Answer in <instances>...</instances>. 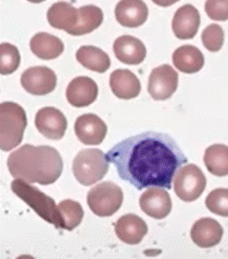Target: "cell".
<instances>
[{
	"mask_svg": "<svg viewBox=\"0 0 228 259\" xmlns=\"http://www.w3.org/2000/svg\"><path fill=\"white\" fill-rule=\"evenodd\" d=\"M106 156L115 165L120 179L139 191L149 187L171 190L176 171L188 162L170 136L154 131L123 140Z\"/></svg>",
	"mask_w": 228,
	"mask_h": 259,
	"instance_id": "obj_1",
	"label": "cell"
},
{
	"mask_svg": "<svg viewBox=\"0 0 228 259\" xmlns=\"http://www.w3.org/2000/svg\"><path fill=\"white\" fill-rule=\"evenodd\" d=\"M9 171L16 180L28 183L50 185L55 183L63 170L60 152L50 146L25 144L8 157Z\"/></svg>",
	"mask_w": 228,
	"mask_h": 259,
	"instance_id": "obj_2",
	"label": "cell"
},
{
	"mask_svg": "<svg viewBox=\"0 0 228 259\" xmlns=\"http://www.w3.org/2000/svg\"><path fill=\"white\" fill-rule=\"evenodd\" d=\"M27 126L24 109L15 102H2L0 105V148L10 152L20 145Z\"/></svg>",
	"mask_w": 228,
	"mask_h": 259,
	"instance_id": "obj_3",
	"label": "cell"
},
{
	"mask_svg": "<svg viewBox=\"0 0 228 259\" xmlns=\"http://www.w3.org/2000/svg\"><path fill=\"white\" fill-rule=\"evenodd\" d=\"M11 188L12 192L33 209L40 218L53 224L56 229H61V214L54 199L45 195L37 187L32 186L22 180L12 181Z\"/></svg>",
	"mask_w": 228,
	"mask_h": 259,
	"instance_id": "obj_4",
	"label": "cell"
},
{
	"mask_svg": "<svg viewBox=\"0 0 228 259\" xmlns=\"http://www.w3.org/2000/svg\"><path fill=\"white\" fill-rule=\"evenodd\" d=\"M109 161L100 149H85L77 153L72 163L75 179L83 186L101 181L109 171Z\"/></svg>",
	"mask_w": 228,
	"mask_h": 259,
	"instance_id": "obj_5",
	"label": "cell"
},
{
	"mask_svg": "<svg viewBox=\"0 0 228 259\" xmlns=\"http://www.w3.org/2000/svg\"><path fill=\"white\" fill-rule=\"evenodd\" d=\"M123 193L120 187L111 181H105L92 188L87 194L89 208L95 214L111 217L122 206Z\"/></svg>",
	"mask_w": 228,
	"mask_h": 259,
	"instance_id": "obj_6",
	"label": "cell"
},
{
	"mask_svg": "<svg viewBox=\"0 0 228 259\" xmlns=\"http://www.w3.org/2000/svg\"><path fill=\"white\" fill-rule=\"evenodd\" d=\"M206 177L201 169L189 163L179 169L173 180V191L184 202H194L205 190Z\"/></svg>",
	"mask_w": 228,
	"mask_h": 259,
	"instance_id": "obj_7",
	"label": "cell"
},
{
	"mask_svg": "<svg viewBox=\"0 0 228 259\" xmlns=\"http://www.w3.org/2000/svg\"><path fill=\"white\" fill-rule=\"evenodd\" d=\"M178 73L169 64L152 70L149 77L148 91L155 101H165L177 90Z\"/></svg>",
	"mask_w": 228,
	"mask_h": 259,
	"instance_id": "obj_8",
	"label": "cell"
},
{
	"mask_svg": "<svg viewBox=\"0 0 228 259\" xmlns=\"http://www.w3.org/2000/svg\"><path fill=\"white\" fill-rule=\"evenodd\" d=\"M21 84L28 93L43 96L54 91L57 85V75L47 66L28 68L22 74Z\"/></svg>",
	"mask_w": 228,
	"mask_h": 259,
	"instance_id": "obj_9",
	"label": "cell"
},
{
	"mask_svg": "<svg viewBox=\"0 0 228 259\" xmlns=\"http://www.w3.org/2000/svg\"><path fill=\"white\" fill-rule=\"evenodd\" d=\"M34 124L39 132L50 140H61L66 132L68 122L64 114L54 107L40 109L34 119Z\"/></svg>",
	"mask_w": 228,
	"mask_h": 259,
	"instance_id": "obj_10",
	"label": "cell"
},
{
	"mask_svg": "<svg viewBox=\"0 0 228 259\" xmlns=\"http://www.w3.org/2000/svg\"><path fill=\"white\" fill-rule=\"evenodd\" d=\"M74 131L78 140L83 144L100 145L105 139L108 127L97 114L85 113L76 119Z\"/></svg>",
	"mask_w": 228,
	"mask_h": 259,
	"instance_id": "obj_11",
	"label": "cell"
},
{
	"mask_svg": "<svg viewBox=\"0 0 228 259\" xmlns=\"http://www.w3.org/2000/svg\"><path fill=\"white\" fill-rule=\"evenodd\" d=\"M139 204L145 214L155 220H162L172 210V200L161 187H151L141 195Z\"/></svg>",
	"mask_w": 228,
	"mask_h": 259,
	"instance_id": "obj_12",
	"label": "cell"
},
{
	"mask_svg": "<svg viewBox=\"0 0 228 259\" xmlns=\"http://www.w3.org/2000/svg\"><path fill=\"white\" fill-rule=\"evenodd\" d=\"M99 87L93 79L87 76H78L69 83L66 90L68 102L76 108L89 106L97 100Z\"/></svg>",
	"mask_w": 228,
	"mask_h": 259,
	"instance_id": "obj_13",
	"label": "cell"
},
{
	"mask_svg": "<svg viewBox=\"0 0 228 259\" xmlns=\"http://www.w3.org/2000/svg\"><path fill=\"white\" fill-rule=\"evenodd\" d=\"M200 25V12L190 4L179 8L172 19V31L179 39L194 38Z\"/></svg>",
	"mask_w": 228,
	"mask_h": 259,
	"instance_id": "obj_14",
	"label": "cell"
},
{
	"mask_svg": "<svg viewBox=\"0 0 228 259\" xmlns=\"http://www.w3.org/2000/svg\"><path fill=\"white\" fill-rule=\"evenodd\" d=\"M149 16V9L142 0H121L115 8L117 22L124 27L143 25Z\"/></svg>",
	"mask_w": 228,
	"mask_h": 259,
	"instance_id": "obj_15",
	"label": "cell"
},
{
	"mask_svg": "<svg viewBox=\"0 0 228 259\" xmlns=\"http://www.w3.org/2000/svg\"><path fill=\"white\" fill-rule=\"evenodd\" d=\"M222 235V226L211 218H203L196 221L190 231L192 241L201 248H211L219 244Z\"/></svg>",
	"mask_w": 228,
	"mask_h": 259,
	"instance_id": "obj_16",
	"label": "cell"
},
{
	"mask_svg": "<svg viewBox=\"0 0 228 259\" xmlns=\"http://www.w3.org/2000/svg\"><path fill=\"white\" fill-rule=\"evenodd\" d=\"M113 51L120 62L129 65L142 63L147 56V50L143 42L127 34L122 35L114 41Z\"/></svg>",
	"mask_w": 228,
	"mask_h": 259,
	"instance_id": "obj_17",
	"label": "cell"
},
{
	"mask_svg": "<svg viewBox=\"0 0 228 259\" xmlns=\"http://www.w3.org/2000/svg\"><path fill=\"white\" fill-rule=\"evenodd\" d=\"M110 85L112 93L122 100L136 98L141 91L139 79L128 69L113 71L110 76Z\"/></svg>",
	"mask_w": 228,
	"mask_h": 259,
	"instance_id": "obj_18",
	"label": "cell"
},
{
	"mask_svg": "<svg viewBox=\"0 0 228 259\" xmlns=\"http://www.w3.org/2000/svg\"><path fill=\"white\" fill-rule=\"evenodd\" d=\"M115 233L124 243L139 244L148 233V226L136 214H124L117 221Z\"/></svg>",
	"mask_w": 228,
	"mask_h": 259,
	"instance_id": "obj_19",
	"label": "cell"
},
{
	"mask_svg": "<svg viewBox=\"0 0 228 259\" xmlns=\"http://www.w3.org/2000/svg\"><path fill=\"white\" fill-rule=\"evenodd\" d=\"M47 16L52 27L64 30L69 34L77 24L79 13L72 4L61 1L50 7Z\"/></svg>",
	"mask_w": 228,
	"mask_h": 259,
	"instance_id": "obj_20",
	"label": "cell"
},
{
	"mask_svg": "<svg viewBox=\"0 0 228 259\" xmlns=\"http://www.w3.org/2000/svg\"><path fill=\"white\" fill-rule=\"evenodd\" d=\"M173 65L178 71L185 73L200 72L204 66V56L194 46L185 45L176 49L172 54Z\"/></svg>",
	"mask_w": 228,
	"mask_h": 259,
	"instance_id": "obj_21",
	"label": "cell"
},
{
	"mask_svg": "<svg viewBox=\"0 0 228 259\" xmlns=\"http://www.w3.org/2000/svg\"><path fill=\"white\" fill-rule=\"evenodd\" d=\"M30 49L39 59L50 61L61 56L64 51V44L53 34L38 33L34 34L30 41Z\"/></svg>",
	"mask_w": 228,
	"mask_h": 259,
	"instance_id": "obj_22",
	"label": "cell"
},
{
	"mask_svg": "<svg viewBox=\"0 0 228 259\" xmlns=\"http://www.w3.org/2000/svg\"><path fill=\"white\" fill-rule=\"evenodd\" d=\"M76 60L83 67L97 73H105L111 67L109 55L94 46L81 47L76 51Z\"/></svg>",
	"mask_w": 228,
	"mask_h": 259,
	"instance_id": "obj_23",
	"label": "cell"
},
{
	"mask_svg": "<svg viewBox=\"0 0 228 259\" xmlns=\"http://www.w3.org/2000/svg\"><path fill=\"white\" fill-rule=\"evenodd\" d=\"M78 23L69 33L71 35H83L90 34L99 28L103 22V12L99 7L94 5L81 7L78 9Z\"/></svg>",
	"mask_w": 228,
	"mask_h": 259,
	"instance_id": "obj_24",
	"label": "cell"
},
{
	"mask_svg": "<svg viewBox=\"0 0 228 259\" xmlns=\"http://www.w3.org/2000/svg\"><path fill=\"white\" fill-rule=\"evenodd\" d=\"M203 161L208 171L216 177L228 176V146L214 144L206 149Z\"/></svg>",
	"mask_w": 228,
	"mask_h": 259,
	"instance_id": "obj_25",
	"label": "cell"
},
{
	"mask_svg": "<svg viewBox=\"0 0 228 259\" xmlns=\"http://www.w3.org/2000/svg\"><path fill=\"white\" fill-rule=\"evenodd\" d=\"M61 214V229L66 231L74 230L83 220V207L80 203L72 200H64L58 205Z\"/></svg>",
	"mask_w": 228,
	"mask_h": 259,
	"instance_id": "obj_26",
	"label": "cell"
},
{
	"mask_svg": "<svg viewBox=\"0 0 228 259\" xmlns=\"http://www.w3.org/2000/svg\"><path fill=\"white\" fill-rule=\"evenodd\" d=\"M21 64L20 51L12 44L2 43L0 45V73L8 75L14 73Z\"/></svg>",
	"mask_w": 228,
	"mask_h": 259,
	"instance_id": "obj_27",
	"label": "cell"
},
{
	"mask_svg": "<svg viewBox=\"0 0 228 259\" xmlns=\"http://www.w3.org/2000/svg\"><path fill=\"white\" fill-rule=\"evenodd\" d=\"M206 207L213 214L228 218V189H215L208 194Z\"/></svg>",
	"mask_w": 228,
	"mask_h": 259,
	"instance_id": "obj_28",
	"label": "cell"
},
{
	"mask_svg": "<svg viewBox=\"0 0 228 259\" xmlns=\"http://www.w3.org/2000/svg\"><path fill=\"white\" fill-rule=\"evenodd\" d=\"M201 40L203 46L208 51L217 52L222 49L224 42L223 30L216 23L210 24L203 30L201 34Z\"/></svg>",
	"mask_w": 228,
	"mask_h": 259,
	"instance_id": "obj_29",
	"label": "cell"
},
{
	"mask_svg": "<svg viewBox=\"0 0 228 259\" xmlns=\"http://www.w3.org/2000/svg\"><path fill=\"white\" fill-rule=\"evenodd\" d=\"M205 12L209 18L213 21H227L228 0H207Z\"/></svg>",
	"mask_w": 228,
	"mask_h": 259,
	"instance_id": "obj_30",
	"label": "cell"
},
{
	"mask_svg": "<svg viewBox=\"0 0 228 259\" xmlns=\"http://www.w3.org/2000/svg\"><path fill=\"white\" fill-rule=\"evenodd\" d=\"M153 3L161 7H169L172 6L173 4H175L180 0H152Z\"/></svg>",
	"mask_w": 228,
	"mask_h": 259,
	"instance_id": "obj_31",
	"label": "cell"
},
{
	"mask_svg": "<svg viewBox=\"0 0 228 259\" xmlns=\"http://www.w3.org/2000/svg\"><path fill=\"white\" fill-rule=\"evenodd\" d=\"M16 259H34L32 255H29V254H22L18 256Z\"/></svg>",
	"mask_w": 228,
	"mask_h": 259,
	"instance_id": "obj_32",
	"label": "cell"
},
{
	"mask_svg": "<svg viewBox=\"0 0 228 259\" xmlns=\"http://www.w3.org/2000/svg\"><path fill=\"white\" fill-rule=\"evenodd\" d=\"M29 2H31V3H34V4H38V3H41V2H44L45 0H27Z\"/></svg>",
	"mask_w": 228,
	"mask_h": 259,
	"instance_id": "obj_33",
	"label": "cell"
}]
</instances>
